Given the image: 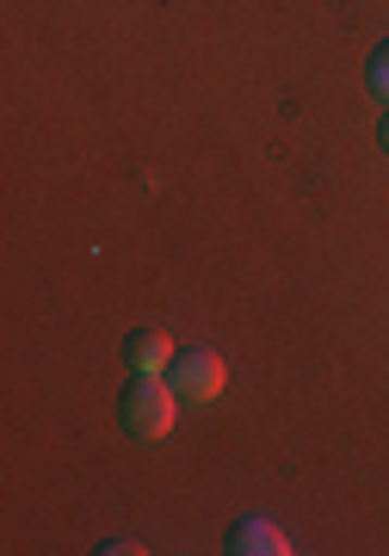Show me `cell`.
Returning a JSON list of instances; mask_svg holds the SVG:
<instances>
[{
    "label": "cell",
    "instance_id": "6da1fadb",
    "mask_svg": "<svg viewBox=\"0 0 389 556\" xmlns=\"http://www.w3.org/2000/svg\"><path fill=\"white\" fill-rule=\"evenodd\" d=\"M174 415H179V396L167 378H137L117 402V420H124V433L137 439H167L174 433Z\"/></svg>",
    "mask_w": 389,
    "mask_h": 556
},
{
    "label": "cell",
    "instance_id": "7a4b0ae2",
    "mask_svg": "<svg viewBox=\"0 0 389 556\" xmlns=\"http://www.w3.org/2000/svg\"><path fill=\"white\" fill-rule=\"evenodd\" d=\"M167 383H174V396H186V402H216L223 396V383H229V365L216 353H204V346H186V353L167 365Z\"/></svg>",
    "mask_w": 389,
    "mask_h": 556
},
{
    "label": "cell",
    "instance_id": "3957f363",
    "mask_svg": "<svg viewBox=\"0 0 389 556\" xmlns=\"http://www.w3.org/2000/svg\"><path fill=\"white\" fill-rule=\"evenodd\" d=\"M124 358H130V371L137 378H167V365H174V340L161 334V328H142V334L124 340Z\"/></svg>",
    "mask_w": 389,
    "mask_h": 556
},
{
    "label": "cell",
    "instance_id": "277c9868",
    "mask_svg": "<svg viewBox=\"0 0 389 556\" xmlns=\"http://www.w3.org/2000/svg\"><path fill=\"white\" fill-rule=\"evenodd\" d=\"M229 551L235 556H291V538L278 532L273 519H241L229 538Z\"/></svg>",
    "mask_w": 389,
    "mask_h": 556
},
{
    "label": "cell",
    "instance_id": "5b68a950",
    "mask_svg": "<svg viewBox=\"0 0 389 556\" xmlns=\"http://www.w3.org/2000/svg\"><path fill=\"white\" fill-rule=\"evenodd\" d=\"M371 93H377V100H389V43L371 56Z\"/></svg>",
    "mask_w": 389,
    "mask_h": 556
},
{
    "label": "cell",
    "instance_id": "8992f818",
    "mask_svg": "<svg viewBox=\"0 0 389 556\" xmlns=\"http://www.w3.org/2000/svg\"><path fill=\"white\" fill-rule=\"evenodd\" d=\"M384 149H389V118H384Z\"/></svg>",
    "mask_w": 389,
    "mask_h": 556
}]
</instances>
